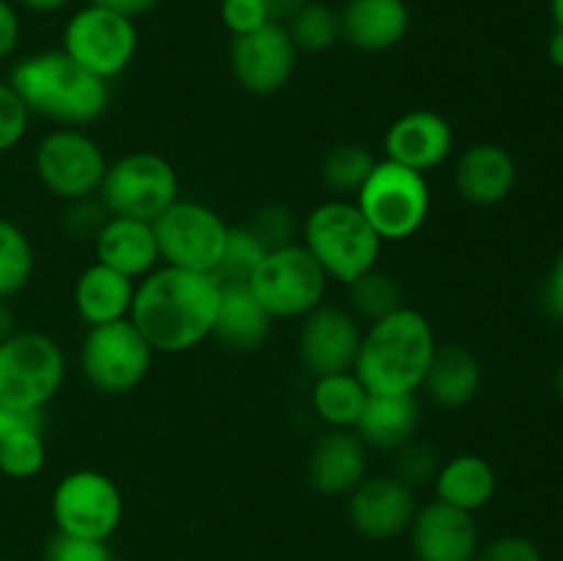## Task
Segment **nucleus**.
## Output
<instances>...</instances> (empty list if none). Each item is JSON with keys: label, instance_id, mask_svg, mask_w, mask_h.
Returning a JSON list of instances; mask_svg holds the SVG:
<instances>
[{"label": "nucleus", "instance_id": "nucleus-1", "mask_svg": "<svg viewBox=\"0 0 563 561\" xmlns=\"http://www.w3.org/2000/svg\"><path fill=\"white\" fill-rule=\"evenodd\" d=\"M223 280L214 273L157 267L137 280L130 319L154 352L185 355L212 339Z\"/></svg>", "mask_w": 563, "mask_h": 561}, {"label": "nucleus", "instance_id": "nucleus-2", "mask_svg": "<svg viewBox=\"0 0 563 561\" xmlns=\"http://www.w3.org/2000/svg\"><path fill=\"white\" fill-rule=\"evenodd\" d=\"M9 86L27 113L71 130L97 124L110 108V82L77 66L64 50H42L16 61Z\"/></svg>", "mask_w": 563, "mask_h": 561}, {"label": "nucleus", "instance_id": "nucleus-3", "mask_svg": "<svg viewBox=\"0 0 563 561\" xmlns=\"http://www.w3.org/2000/svg\"><path fill=\"white\" fill-rule=\"evenodd\" d=\"M438 339L418 308L401 306L363 328L352 372L368 394H416L429 372Z\"/></svg>", "mask_w": 563, "mask_h": 561}, {"label": "nucleus", "instance_id": "nucleus-4", "mask_svg": "<svg viewBox=\"0 0 563 561\" xmlns=\"http://www.w3.org/2000/svg\"><path fill=\"white\" fill-rule=\"evenodd\" d=\"M300 242L330 280L350 286L361 275L372 273L383 253V240L368 226L355 201L330 198L306 215Z\"/></svg>", "mask_w": 563, "mask_h": 561}, {"label": "nucleus", "instance_id": "nucleus-5", "mask_svg": "<svg viewBox=\"0 0 563 561\" xmlns=\"http://www.w3.org/2000/svg\"><path fill=\"white\" fill-rule=\"evenodd\" d=\"M355 207L383 242H405L416 237L432 212V190L427 174L405 168L394 160H377L368 179L355 193Z\"/></svg>", "mask_w": 563, "mask_h": 561}, {"label": "nucleus", "instance_id": "nucleus-6", "mask_svg": "<svg viewBox=\"0 0 563 561\" xmlns=\"http://www.w3.org/2000/svg\"><path fill=\"white\" fill-rule=\"evenodd\" d=\"M66 383V355L55 339L16 330L0 341V405L9 410H44Z\"/></svg>", "mask_w": 563, "mask_h": 561}, {"label": "nucleus", "instance_id": "nucleus-7", "mask_svg": "<svg viewBox=\"0 0 563 561\" xmlns=\"http://www.w3.org/2000/svg\"><path fill=\"white\" fill-rule=\"evenodd\" d=\"M97 198L113 218L154 220L179 201V174L157 152H132L108 165Z\"/></svg>", "mask_w": 563, "mask_h": 561}, {"label": "nucleus", "instance_id": "nucleus-8", "mask_svg": "<svg viewBox=\"0 0 563 561\" xmlns=\"http://www.w3.org/2000/svg\"><path fill=\"white\" fill-rule=\"evenodd\" d=\"M157 352L152 350L132 319L97 324L86 330L80 344V372L93 391L124 396L143 385Z\"/></svg>", "mask_w": 563, "mask_h": 561}, {"label": "nucleus", "instance_id": "nucleus-9", "mask_svg": "<svg viewBox=\"0 0 563 561\" xmlns=\"http://www.w3.org/2000/svg\"><path fill=\"white\" fill-rule=\"evenodd\" d=\"M330 278L302 242L275 248L264 256L247 286L273 319H302L322 306Z\"/></svg>", "mask_w": 563, "mask_h": 561}, {"label": "nucleus", "instance_id": "nucleus-10", "mask_svg": "<svg viewBox=\"0 0 563 561\" xmlns=\"http://www.w3.org/2000/svg\"><path fill=\"white\" fill-rule=\"evenodd\" d=\"M66 55L91 72L99 80L110 82L130 69L137 53V28L135 20L102 6L86 3L69 16L64 28Z\"/></svg>", "mask_w": 563, "mask_h": 561}, {"label": "nucleus", "instance_id": "nucleus-11", "mask_svg": "<svg viewBox=\"0 0 563 561\" xmlns=\"http://www.w3.org/2000/svg\"><path fill=\"white\" fill-rule=\"evenodd\" d=\"M49 515L55 531L108 542L124 520V495L108 473L80 468L55 484Z\"/></svg>", "mask_w": 563, "mask_h": 561}, {"label": "nucleus", "instance_id": "nucleus-12", "mask_svg": "<svg viewBox=\"0 0 563 561\" xmlns=\"http://www.w3.org/2000/svg\"><path fill=\"white\" fill-rule=\"evenodd\" d=\"M33 165L38 182L55 198L71 204L97 196L110 163L104 148L86 130L58 127L38 141Z\"/></svg>", "mask_w": 563, "mask_h": 561}, {"label": "nucleus", "instance_id": "nucleus-13", "mask_svg": "<svg viewBox=\"0 0 563 561\" xmlns=\"http://www.w3.org/2000/svg\"><path fill=\"white\" fill-rule=\"evenodd\" d=\"M152 226L163 264L196 273H218L229 223L212 207L179 198Z\"/></svg>", "mask_w": 563, "mask_h": 561}, {"label": "nucleus", "instance_id": "nucleus-14", "mask_svg": "<svg viewBox=\"0 0 563 561\" xmlns=\"http://www.w3.org/2000/svg\"><path fill=\"white\" fill-rule=\"evenodd\" d=\"M297 47L280 22H267L245 36H231L229 66L236 86L253 97L284 91L297 69Z\"/></svg>", "mask_w": 563, "mask_h": 561}, {"label": "nucleus", "instance_id": "nucleus-15", "mask_svg": "<svg viewBox=\"0 0 563 561\" xmlns=\"http://www.w3.org/2000/svg\"><path fill=\"white\" fill-rule=\"evenodd\" d=\"M363 324L355 314L335 302H322L300 319L297 355L313 377L352 372L361 350Z\"/></svg>", "mask_w": 563, "mask_h": 561}, {"label": "nucleus", "instance_id": "nucleus-16", "mask_svg": "<svg viewBox=\"0 0 563 561\" xmlns=\"http://www.w3.org/2000/svg\"><path fill=\"white\" fill-rule=\"evenodd\" d=\"M418 512V495L394 473L366 476L346 495V517L361 537L388 542L410 531Z\"/></svg>", "mask_w": 563, "mask_h": 561}, {"label": "nucleus", "instance_id": "nucleus-17", "mask_svg": "<svg viewBox=\"0 0 563 561\" xmlns=\"http://www.w3.org/2000/svg\"><path fill=\"white\" fill-rule=\"evenodd\" d=\"M407 534L416 561H476L482 550L476 515L438 498L427 506H418L416 520Z\"/></svg>", "mask_w": 563, "mask_h": 561}, {"label": "nucleus", "instance_id": "nucleus-18", "mask_svg": "<svg viewBox=\"0 0 563 561\" xmlns=\"http://www.w3.org/2000/svg\"><path fill=\"white\" fill-rule=\"evenodd\" d=\"M454 127L434 110H410L385 132V160L429 174L454 154Z\"/></svg>", "mask_w": 563, "mask_h": 561}, {"label": "nucleus", "instance_id": "nucleus-19", "mask_svg": "<svg viewBox=\"0 0 563 561\" xmlns=\"http://www.w3.org/2000/svg\"><path fill=\"white\" fill-rule=\"evenodd\" d=\"M368 476V449L355 429H328L308 457V484L328 498H346Z\"/></svg>", "mask_w": 563, "mask_h": 561}, {"label": "nucleus", "instance_id": "nucleus-20", "mask_svg": "<svg viewBox=\"0 0 563 561\" xmlns=\"http://www.w3.org/2000/svg\"><path fill=\"white\" fill-rule=\"evenodd\" d=\"M339 16L341 42L372 55L399 47L412 25L407 0H346Z\"/></svg>", "mask_w": 563, "mask_h": 561}, {"label": "nucleus", "instance_id": "nucleus-21", "mask_svg": "<svg viewBox=\"0 0 563 561\" xmlns=\"http://www.w3.org/2000/svg\"><path fill=\"white\" fill-rule=\"evenodd\" d=\"M454 185L462 201L473 207H498L517 185V163L498 143H473L460 154Z\"/></svg>", "mask_w": 563, "mask_h": 561}, {"label": "nucleus", "instance_id": "nucleus-22", "mask_svg": "<svg viewBox=\"0 0 563 561\" xmlns=\"http://www.w3.org/2000/svg\"><path fill=\"white\" fill-rule=\"evenodd\" d=\"M93 253L97 262L132 280L146 278L148 273L163 264L154 237V226L137 218H113L93 237Z\"/></svg>", "mask_w": 563, "mask_h": 561}, {"label": "nucleus", "instance_id": "nucleus-23", "mask_svg": "<svg viewBox=\"0 0 563 561\" xmlns=\"http://www.w3.org/2000/svg\"><path fill=\"white\" fill-rule=\"evenodd\" d=\"M269 328H273V317L258 302L251 286L245 280H223L212 339H218L225 350L247 355V352L262 350Z\"/></svg>", "mask_w": 563, "mask_h": 561}, {"label": "nucleus", "instance_id": "nucleus-24", "mask_svg": "<svg viewBox=\"0 0 563 561\" xmlns=\"http://www.w3.org/2000/svg\"><path fill=\"white\" fill-rule=\"evenodd\" d=\"M482 361L465 344H438L421 391L443 410L467 407L482 391Z\"/></svg>", "mask_w": 563, "mask_h": 561}, {"label": "nucleus", "instance_id": "nucleus-25", "mask_svg": "<svg viewBox=\"0 0 563 561\" xmlns=\"http://www.w3.org/2000/svg\"><path fill=\"white\" fill-rule=\"evenodd\" d=\"M137 280L126 278V275L115 273V270L104 267V264L93 262L77 275L75 292V311L88 328L97 324L119 322V319H130L132 300H135Z\"/></svg>", "mask_w": 563, "mask_h": 561}, {"label": "nucleus", "instance_id": "nucleus-26", "mask_svg": "<svg viewBox=\"0 0 563 561\" xmlns=\"http://www.w3.org/2000/svg\"><path fill=\"white\" fill-rule=\"evenodd\" d=\"M421 410L416 394H368L366 407L355 424V435L366 449L399 451L416 440Z\"/></svg>", "mask_w": 563, "mask_h": 561}, {"label": "nucleus", "instance_id": "nucleus-27", "mask_svg": "<svg viewBox=\"0 0 563 561\" xmlns=\"http://www.w3.org/2000/svg\"><path fill=\"white\" fill-rule=\"evenodd\" d=\"M434 493L443 504L476 515L484 506L493 504L498 493V473L478 454L451 457L434 476Z\"/></svg>", "mask_w": 563, "mask_h": 561}, {"label": "nucleus", "instance_id": "nucleus-28", "mask_svg": "<svg viewBox=\"0 0 563 561\" xmlns=\"http://www.w3.org/2000/svg\"><path fill=\"white\" fill-rule=\"evenodd\" d=\"M44 465V410H9V429L0 438V473L14 482H27L38 476Z\"/></svg>", "mask_w": 563, "mask_h": 561}, {"label": "nucleus", "instance_id": "nucleus-29", "mask_svg": "<svg viewBox=\"0 0 563 561\" xmlns=\"http://www.w3.org/2000/svg\"><path fill=\"white\" fill-rule=\"evenodd\" d=\"M366 399L368 391L355 372L313 377L311 407L319 421L328 424L330 429H355Z\"/></svg>", "mask_w": 563, "mask_h": 561}, {"label": "nucleus", "instance_id": "nucleus-30", "mask_svg": "<svg viewBox=\"0 0 563 561\" xmlns=\"http://www.w3.org/2000/svg\"><path fill=\"white\" fill-rule=\"evenodd\" d=\"M374 165H377V157L363 143L344 141L324 152L319 176L328 190H333L339 198H346L361 190Z\"/></svg>", "mask_w": 563, "mask_h": 561}, {"label": "nucleus", "instance_id": "nucleus-31", "mask_svg": "<svg viewBox=\"0 0 563 561\" xmlns=\"http://www.w3.org/2000/svg\"><path fill=\"white\" fill-rule=\"evenodd\" d=\"M346 295H350V311L355 314L357 322H377V319L388 317L396 308L405 306V295H401V286L394 275L383 273L379 267H374L372 273L361 275L357 280H352L346 286Z\"/></svg>", "mask_w": 563, "mask_h": 561}, {"label": "nucleus", "instance_id": "nucleus-32", "mask_svg": "<svg viewBox=\"0 0 563 561\" xmlns=\"http://www.w3.org/2000/svg\"><path fill=\"white\" fill-rule=\"evenodd\" d=\"M36 253L25 231L9 218H0V300L20 295L33 278Z\"/></svg>", "mask_w": 563, "mask_h": 561}, {"label": "nucleus", "instance_id": "nucleus-33", "mask_svg": "<svg viewBox=\"0 0 563 561\" xmlns=\"http://www.w3.org/2000/svg\"><path fill=\"white\" fill-rule=\"evenodd\" d=\"M297 53H328L341 42V16L333 6L311 0L286 22Z\"/></svg>", "mask_w": 563, "mask_h": 561}, {"label": "nucleus", "instance_id": "nucleus-34", "mask_svg": "<svg viewBox=\"0 0 563 561\" xmlns=\"http://www.w3.org/2000/svg\"><path fill=\"white\" fill-rule=\"evenodd\" d=\"M267 253V245L258 240L256 231H253L251 226H229L223 253H220L218 273L214 275H218L220 280H245L247 284Z\"/></svg>", "mask_w": 563, "mask_h": 561}, {"label": "nucleus", "instance_id": "nucleus-35", "mask_svg": "<svg viewBox=\"0 0 563 561\" xmlns=\"http://www.w3.org/2000/svg\"><path fill=\"white\" fill-rule=\"evenodd\" d=\"M247 226L256 231V237L267 245V251L300 242V223H297L295 212L286 204H264L253 212Z\"/></svg>", "mask_w": 563, "mask_h": 561}, {"label": "nucleus", "instance_id": "nucleus-36", "mask_svg": "<svg viewBox=\"0 0 563 561\" xmlns=\"http://www.w3.org/2000/svg\"><path fill=\"white\" fill-rule=\"evenodd\" d=\"M440 454L438 449H432L429 443H418V440H410L407 446H401L396 451V471L394 476H399L401 482L410 484L412 490L423 487V484L434 482L440 471Z\"/></svg>", "mask_w": 563, "mask_h": 561}, {"label": "nucleus", "instance_id": "nucleus-37", "mask_svg": "<svg viewBox=\"0 0 563 561\" xmlns=\"http://www.w3.org/2000/svg\"><path fill=\"white\" fill-rule=\"evenodd\" d=\"M44 561H113L108 542L55 531L44 548Z\"/></svg>", "mask_w": 563, "mask_h": 561}, {"label": "nucleus", "instance_id": "nucleus-38", "mask_svg": "<svg viewBox=\"0 0 563 561\" xmlns=\"http://www.w3.org/2000/svg\"><path fill=\"white\" fill-rule=\"evenodd\" d=\"M31 113L9 82H0V154L11 152L25 138Z\"/></svg>", "mask_w": 563, "mask_h": 561}, {"label": "nucleus", "instance_id": "nucleus-39", "mask_svg": "<svg viewBox=\"0 0 563 561\" xmlns=\"http://www.w3.org/2000/svg\"><path fill=\"white\" fill-rule=\"evenodd\" d=\"M220 20L231 36H245L273 22L262 0H220Z\"/></svg>", "mask_w": 563, "mask_h": 561}, {"label": "nucleus", "instance_id": "nucleus-40", "mask_svg": "<svg viewBox=\"0 0 563 561\" xmlns=\"http://www.w3.org/2000/svg\"><path fill=\"white\" fill-rule=\"evenodd\" d=\"M110 212L102 207L97 196L93 198H82V201H71L69 209H66L64 226L71 237H88L93 242V237L99 234L104 223H108Z\"/></svg>", "mask_w": 563, "mask_h": 561}, {"label": "nucleus", "instance_id": "nucleus-41", "mask_svg": "<svg viewBox=\"0 0 563 561\" xmlns=\"http://www.w3.org/2000/svg\"><path fill=\"white\" fill-rule=\"evenodd\" d=\"M476 561H544L542 550L526 537H500L482 544Z\"/></svg>", "mask_w": 563, "mask_h": 561}, {"label": "nucleus", "instance_id": "nucleus-42", "mask_svg": "<svg viewBox=\"0 0 563 561\" xmlns=\"http://www.w3.org/2000/svg\"><path fill=\"white\" fill-rule=\"evenodd\" d=\"M22 36V22L16 14V6L11 0H0V64L11 58L20 44Z\"/></svg>", "mask_w": 563, "mask_h": 561}, {"label": "nucleus", "instance_id": "nucleus-43", "mask_svg": "<svg viewBox=\"0 0 563 561\" xmlns=\"http://www.w3.org/2000/svg\"><path fill=\"white\" fill-rule=\"evenodd\" d=\"M544 306L555 319H563V251L555 258L553 273H550L548 286H544Z\"/></svg>", "mask_w": 563, "mask_h": 561}, {"label": "nucleus", "instance_id": "nucleus-44", "mask_svg": "<svg viewBox=\"0 0 563 561\" xmlns=\"http://www.w3.org/2000/svg\"><path fill=\"white\" fill-rule=\"evenodd\" d=\"M93 6H102V9L115 11V14H124L130 20H137V16L152 14L159 6V0H88Z\"/></svg>", "mask_w": 563, "mask_h": 561}, {"label": "nucleus", "instance_id": "nucleus-45", "mask_svg": "<svg viewBox=\"0 0 563 561\" xmlns=\"http://www.w3.org/2000/svg\"><path fill=\"white\" fill-rule=\"evenodd\" d=\"M262 3H264V9H267L269 20L286 25V22H289L291 16L302 9V6L311 3V0H262Z\"/></svg>", "mask_w": 563, "mask_h": 561}, {"label": "nucleus", "instance_id": "nucleus-46", "mask_svg": "<svg viewBox=\"0 0 563 561\" xmlns=\"http://www.w3.org/2000/svg\"><path fill=\"white\" fill-rule=\"evenodd\" d=\"M22 9L33 11V14H55V11L66 9L71 0H16Z\"/></svg>", "mask_w": 563, "mask_h": 561}, {"label": "nucleus", "instance_id": "nucleus-47", "mask_svg": "<svg viewBox=\"0 0 563 561\" xmlns=\"http://www.w3.org/2000/svg\"><path fill=\"white\" fill-rule=\"evenodd\" d=\"M16 333V314L9 306V300H0V341H5L9 336Z\"/></svg>", "mask_w": 563, "mask_h": 561}, {"label": "nucleus", "instance_id": "nucleus-48", "mask_svg": "<svg viewBox=\"0 0 563 561\" xmlns=\"http://www.w3.org/2000/svg\"><path fill=\"white\" fill-rule=\"evenodd\" d=\"M548 53H550V61H553L559 69H563V28H555V33L550 36Z\"/></svg>", "mask_w": 563, "mask_h": 561}, {"label": "nucleus", "instance_id": "nucleus-49", "mask_svg": "<svg viewBox=\"0 0 563 561\" xmlns=\"http://www.w3.org/2000/svg\"><path fill=\"white\" fill-rule=\"evenodd\" d=\"M550 9H553L555 28H563V0H550Z\"/></svg>", "mask_w": 563, "mask_h": 561}, {"label": "nucleus", "instance_id": "nucleus-50", "mask_svg": "<svg viewBox=\"0 0 563 561\" xmlns=\"http://www.w3.org/2000/svg\"><path fill=\"white\" fill-rule=\"evenodd\" d=\"M5 429H9V410H5V407L0 405V438H3Z\"/></svg>", "mask_w": 563, "mask_h": 561}, {"label": "nucleus", "instance_id": "nucleus-51", "mask_svg": "<svg viewBox=\"0 0 563 561\" xmlns=\"http://www.w3.org/2000/svg\"><path fill=\"white\" fill-rule=\"evenodd\" d=\"M555 391H559V396L563 399V363H561L559 374H555Z\"/></svg>", "mask_w": 563, "mask_h": 561}]
</instances>
